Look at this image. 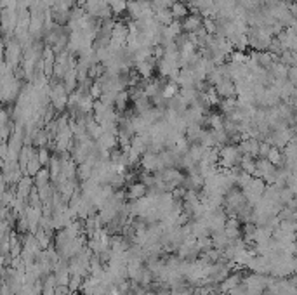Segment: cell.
Returning <instances> with one entry per match:
<instances>
[{
  "instance_id": "obj_10",
  "label": "cell",
  "mask_w": 297,
  "mask_h": 295,
  "mask_svg": "<svg viewBox=\"0 0 297 295\" xmlns=\"http://www.w3.org/2000/svg\"><path fill=\"white\" fill-rule=\"evenodd\" d=\"M92 174H94V165L89 162L78 163V170H77V177L80 182H85V180L92 179Z\"/></svg>"
},
{
  "instance_id": "obj_14",
  "label": "cell",
  "mask_w": 297,
  "mask_h": 295,
  "mask_svg": "<svg viewBox=\"0 0 297 295\" xmlns=\"http://www.w3.org/2000/svg\"><path fill=\"white\" fill-rule=\"evenodd\" d=\"M33 180H35V187H44V186H47V184H51V182H53V179H51L49 169H47V167H44V169L40 170L35 177H33Z\"/></svg>"
},
{
  "instance_id": "obj_15",
  "label": "cell",
  "mask_w": 297,
  "mask_h": 295,
  "mask_svg": "<svg viewBox=\"0 0 297 295\" xmlns=\"http://www.w3.org/2000/svg\"><path fill=\"white\" fill-rule=\"evenodd\" d=\"M162 94H164L165 99H172V97H176L179 94V83L178 82H167L164 85V90H162Z\"/></svg>"
},
{
  "instance_id": "obj_5",
  "label": "cell",
  "mask_w": 297,
  "mask_h": 295,
  "mask_svg": "<svg viewBox=\"0 0 297 295\" xmlns=\"http://www.w3.org/2000/svg\"><path fill=\"white\" fill-rule=\"evenodd\" d=\"M238 146H240L241 153L247 156H252V158H255V156H259V148H261V141L255 137H243L240 142H238Z\"/></svg>"
},
{
  "instance_id": "obj_11",
  "label": "cell",
  "mask_w": 297,
  "mask_h": 295,
  "mask_svg": "<svg viewBox=\"0 0 297 295\" xmlns=\"http://www.w3.org/2000/svg\"><path fill=\"white\" fill-rule=\"evenodd\" d=\"M171 10H172V16H174L176 21H182L186 16H189V7H188V3L176 2L174 5L171 7Z\"/></svg>"
},
{
  "instance_id": "obj_17",
  "label": "cell",
  "mask_w": 297,
  "mask_h": 295,
  "mask_svg": "<svg viewBox=\"0 0 297 295\" xmlns=\"http://www.w3.org/2000/svg\"><path fill=\"white\" fill-rule=\"evenodd\" d=\"M39 160L44 167H49L51 160H53V155H51L47 148H39Z\"/></svg>"
},
{
  "instance_id": "obj_3",
  "label": "cell",
  "mask_w": 297,
  "mask_h": 295,
  "mask_svg": "<svg viewBox=\"0 0 297 295\" xmlns=\"http://www.w3.org/2000/svg\"><path fill=\"white\" fill-rule=\"evenodd\" d=\"M23 59H25V49H23V45L19 44L16 38H12V40L4 47V62H7V64L16 71L19 62H21Z\"/></svg>"
},
{
  "instance_id": "obj_4",
  "label": "cell",
  "mask_w": 297,
  "mask_h": 295,
  "mask_svg": "<svg viewBox=\"0 0 297 295\" xmlns=\"http://www.w3.org/2000/svg\"><path fill=\"white\" fill-rule=\"evenodd\" d=\"M139 165L143 167L144 172H151V174L164 170V165H162V162H160V155H158V153H151V151L144 153Z\"/></svg>"
},
{
  "instance_id": "obj_16",
  "label": "cell",
  "mask_w": 297,
  "mask_h": 295,
  "mask_svg": "<svg viewBox=\"0 0 297 295\" xmlns=\"http://www.w3.org/2000/svg\"><path fill=\"white\" fill-rule=\"evenodd\" d=\"M240 167H241V170H243V172H247V174H250V176H254L255 169H257V163H255V160L252 158V156L245 155L243 160H241V163H240Z\"/></svg>"
},
{
  "instance_id": "obj_12",
  "label": "cell",
  "mask_w": 297,
  "mask_h": 295,
  "mask_svg": "<svg viewBox=\"0 0 297 295\" xmlns=\"http://www.w3.org/2000/svg\"><path fill=\"white\" fill-rule=\"evenodd\" d=\"M129 101H130V92H129V89H127V90H122V92H119V96H117V101H115V110L119 111L120 115L125 113Z\"/></svg>"
},
{
  "instance_id": "obj_6",
  "label": "cell",
  "mask_w": 297,
  "mask_h": 295,
  "mask_svg": "<svg viewBox=\"0 0 297 295\" xmlns=\"http://www.w3.org/2000/svg\"><path fill=\"white\" fill-rule=\"evenodd\" d=\"M181 23H182V31H184V33H196V31L203 26V17L200 16V14H189Z\"/></svg>"
},
{
  "instance_id": "obj_13",
  "label": "cell",
  "mask_w": 297,
  "mask_h": 295,
  "mask_svg": "<svg viewBox=\"0 0 297 295\" xmlns=\"http://www.w3.org/2000/svg\"><path fill=\"white\" fill-rule=\"evenodd\" d=\"M155 17L157 21L162 24V26H169L171 23H174V16H172V10L171 9H158L155 10Z\"/></svg>"
},
{
  "instance_id": "obj_1",
  "label": "cell",
  "mask_w": 297,
  "mask_h": 295,
  "mask_svg": "<svg viewBox=\"0 0 297 295\" xmlns=\"http://www.w3.org/2000/svg\"><path fill=\"white\" fill-rule=\"evenodd\" d=\"M243 153H241L240 146L238 144H226L223 148H219V169L230 170L235 167H240L241 160H243Z\"/></svg>"
},
{
  "instance_id": "obj_9",
  "label": "cell",
  "mask_w": 297,
  "mask_h": 295,
  "mask_svg": "<svg viewBox=\"0 0 297 295\" xmlns=\"http://www.w3.org/2000/svg\"><path fill=\"white\" fill-rule=\"evenodd\" d=\"M64 85V89H66L68 94L75 92V90L78 89V73H77V68H71L70 71L64 75V78L61 80Z\"/></svg>"
},
{
  "instance_id": "obj_7",
  "label": "cell",
  "mask_w": 297,
  "mask_h": 295,
  "mask_svg": "<svg viewBox=\"0 0 297 295\" xmlns=\"http://www.w3.org/2000/svg\"><path fill=\"white\" fill-rule=\"evenodd\" d=\"M125 194L129 201L141 200V198H144L148 194V186L144 182H141V180H137V182L129 184V189H127Z\"/></svg>"
},
{
  "instance_id": "obj_2",
  "label": "cell",
  "mask_w": 297,
  "mask_h": 295,
  "mask_svg": "<svg viewBox=\"0 0 297 295\" xmlns=\"http://www.w3.org/2000/svg\"><path fill=\"white\" fill-rule=\"evenodd\" d=\"M68 99H70V94L66 92L63 82H51V106L58 113H63L66 110Z\"/></svg>"
},
{
  "instance_id": "obj_8",
  "label": "cell",
  "mask_w": 297,
  "mask_h": 295,
  "mask_svg": "<svg viewBox=\"0 0 297 295\" xmlns=\"http://www.w3.org/2000/svg\"><path fill=\"white\" fill-rule=\"evenodd\" d=\"M98 146L105 151H113L115 148H119V134H113V132H105L101 137L98 139Z\"/></svg>"
}]
</instances>
